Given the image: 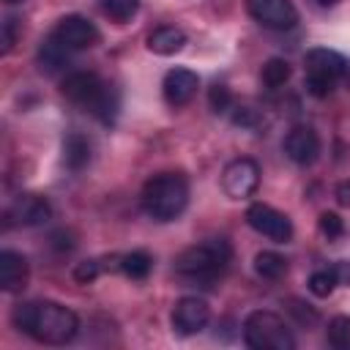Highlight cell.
<instances>
[{"mask_svg":"<svg viewBox=\"0 0 350 350\" xmlns=\"http://www.w3.org/2000/svg\"><path fill=\"white\" fill-rule=\"evenodd\" d=\"M246 221L254 232H260L262 238L273 241V243H290L293 241V221L287 213L276 211L273 205L265 202H252L246 208Z\"/></svg>","mask_w":350,"mask_h":350,"instance_id":"52a82bcc","label":"cell"},{"mask_svg":"<svg viewBox=\"0 0 350 350\" xmlns=\"http://www.w3.org/2000/svg\"><path fill=\"white\" fill-rule=\"evenodd\" d=\"M200 88V77L189 68H170L161 79V93H164V101L170 107H183L194 98Z\"/></svg>","mask_w":350,"mask_h":350,"instance_id":"5bb4252c","label":"cell"},{"mask_svg":"<svg viewBox=\"0 0 350 350\" xmlns=\"http://www.w3.org/2000/svg\"><path fill=\"white\" fill-rule=\"evenodd\" d=\"M230 115H232V123L235 126H243V129H257V123H260V115H257V109H252V107H232L230 109Z\"/></svg>","mask_w":350,"mask_h":350,"instance_id":"83f0119b","label":"cell"},{"mask_svg":"<svg viewBox=\"0 0 350 350\" xmlns=\"http://www.w3.org/2000/svg\"><path fill=\"white\" fill-rule=\"evenodd\" d=\"M27 282V260L19 252L3 249L0 252V290L19 293Z\"/></svg>","mask_w":350,"mask_h":350,"instance_id":"9a60e30c","label":"cell"},{"mask_svg":"<svg viewBox=\"0 0 350 350\" xmlns=\"http://www.w3.org/2000/svg\"><path fill=\"white\" fill-rule=\"evenodd\" d=\"M317 3H323V5H334V3H339V0H317Z\"/></svg>","mask_w":350,"mask_h":350,"instance_id":"1f68e13d","label":"cell"},{"mask_svg":"<svg viewBox=\"0 0 350 350\" xmlns=\"http://www.w3.org/2000/svg\"><path fill=\"white\" fill-rule=\"evenodd\" d=\"M246 11L254 22L271 30H290L298 25V8L293 0H246Z\"/></svg>","mask_w":350,"mask_h":350,"instance_id":"8fae6325","label":"cell"},{"mask_svg":"<svg viewBox=\"0 0 350 350\" xmlns=\"http://www.w3.org/2000/svg\"><path fill=\"white\" fill-rule=\"evenodd\" d=\"M334 194H336V202H339L342 208H350V180H342Z\"/></svg>","mask_w":350,"mask_h":350,"instance_id":"4dcf8cb0","label":"cell"},{"mask_svg":"<svg viewBox=\"0 0 350 350\" xmlns=\"http://www.w3.org/2000/svg\"><path fill=\"white\" fill-rule=\"evenodd\" d=\"M232 260V246L227 238H208L202 243H194L183 249L175 257V273L186 282L211 284L216 282Z\"/></svg>","mask_w":350,"mask_h":350,"instance_id":"277c9868","label":"cell"},{"mask_svg":"<svg viewBox=\"0 0 350 350\" xmlns=\"http://www.w3.org/2000/svg\"><path fill=\"white\" fill-rule=\"evenodd\" d=\"M306 284H309V293H312V295H317V298H328L339 282H336L334 268H320V271H314V273L309 276Z\"/></svg>","mask_w":350,"mask_h":350,"instance_id":"cb8c5ba5","label":"cell"},{"mask_svg":"<svg viewBox=\"0 0 350 350\" xmlns=\"http://www.w3.org/2000/svg\"><path fill=\"white\" fill-rule=\"evenodd\" d=\"M145 46L153 52V55H161V57H170V55H178L183 46H186V33L175 25H161L156 30L148 33L145 38Z\"/></svg>","mask_w":350,"mask_h":350,"instance_id":"2e32d148","label":"cell"},{"mask_svg":"<svg viewBox=\"0 0 350 350\" xmlns=\"http://www.w3.org/2000/svg\"><path fill=\"white\" fill-rule=\"evenodd\" d=\"M170 320H172V331H175L178 336H194V334H200V331L208 325V320H211V306H208L205 298L183 295V298L175 301Z\"/></svg>","mask_w":350,"mask_h":350,"instance_id":"30bf717a","label":"cell"},{"mask_svg":"<svg viewBox=\"0 0 350 350\" xmlns=\"http://www.w3.org/2000/svg\"><path fill=\"white\" fill-rule=\"evenodd\" d=\"M101 8L112 22L126 25L139 11V0H101Z\"/></svg>","mask_w":350,"mask_h":350,"instance_id":"603a6c76","label":"cell"},{"mask_svg":"<svg viewBox=\"0 0 350 350\" xmlns=\"http://www.w3.org/2000/svg\"><path fill=\"white\" fill-rule=\"evenodd\" d=\"M208 104H211V109H213L216 115H227V112L235 107L230 88H227V85H219V82L211 88V93H208Z\"/></svg>","mask_w":350,"mask_h":350,"instance_id":"484cf974","label":"cell"},{"mask_svg":"<svg viewBox=\"0 0 350 350\" xmlns=\"http://www.w3.org/2000/svg\"><path fill=\"white\" fill-rule=\"evenodd\" d=\"M5 3H22V0H5Z\"/></svg>","mask_w":350,"mask_h":350,"instance_id":"d6a6232c","label":"cell"},{"mask_svg":"<svg viewBox=\"0 0 350 350\" xmlns=\"http://www.w3.org/2000/svg\"><path fill=\"white\" fill-rule=\"evenodd\" d=\"M49 36L57 38V41H60L66 49H71V52L90 49V46H96L98 38H101L98 27H96L88 16H82V14H66V16H60Z\"/></svg>","mask_w":350,"mask_h":350,"instance_id":"ba28073f","label":"cell"},{"mask_svg":"<svg viewBox=\"0 0 350 350\" xmlns=\"http://www.w3.org/2000/svg\"><path fill=\"white\" fill-rule=\"evenodd\" d=\"M153 268V260L148 252L137 249V252H129V254H120V262H118V271L129 279H145Z\"/></svg>","mask_w":350,"mask_h":350,"instance_id":"ffe728a7","label":"cell"},{"mask_svg":"<svg viewBox=\"0 0 350 350\" xmlns=\"http://www.w3.org/2000/svg\"><path fill=\"white\" fill-rule=\"evenodd\" d=\"M142 211L153 221H175L189 205V180L183 172H159L145 180L139 194Z\"/></svg>","mask_w":350,"mask_h":350,"instance_id":"3957f363","label":"cell"},{"mask_svg":"<svg viewBox=\"0 0 350 350\" xmlns=\"http://www.w3.org/2000/svg\"><path fill=\"white\" fill-rule=\"evenodd\" d=\"M60 90H63V96L71 104L88 109L104 126L115 123L118 109H120V98H118V90L109 82H104L98 74H93V71H74V74H68L63 79Z\"/></svg>","mask_w":350,"mask_h":350,"instance_id":"7a4b0ae2","label":"cell"},{"mask_svg":"<svg viewBox=\"0 0 350 350\" xmlns=\"http://www.w3.org/2000/svg\"><path fill=\"white\" fill-rule=\"evenodd\" d=\"M90 161V142L79 134V131H71L66 139H63V164L74 172H79L85 164Z\"/></svg>","mask_w":350,"mask_h":350,"instance_id":"ac0fdd59","label":"cell"},{"mask_svg":"<svg viewBox=\"0 0 350 350\" xmlns=\"http://www.w3.org/2000/svg\"><path fill=\"white\" fill-rule=\"evenodd\" d=\"M68 57H71V49H66L57 38H52V36H46L44 41H41V46H38V66H41V71H46V74H57V71H63L66 66H68Z\"/></svg>","mask_w":350,"mask_h":350,"instance_id":"e0dca14e","label":"cell"},{"mask_svg":"<svg viewBox=\"0 0 350 350\" xmlns=\"http://www.w3.org/2000/svg\"><path fill=\"white\" fill-rule=\"evenodd\" d=\"M325 339L336 350H350V317H345V314L331 317V323L325 328Z\"/></svg>","mask_w":350,"mask_h":350,"instance_id":"7402d4cb","label":"cell"},{"mask_svg":"<svg viewBox=\"0 0 350 350\" xmlns=\"http://www.w3.org/2000/svg\"><path fill=\"white\" fill-rule=\"evenodd\" d=\"M14 325L41 345H66L79 331V317L74 309L57 301H25L11 312Z\"/></svg>","mask_w":350,"mask_h":350,"instance_id":"6da1fadb","label":"cell"},{"mask_svg":"<svg viewBox=\"0 0 350 350\" xmlns=\"http://www.w3.org/2000/svg\"><path fill=\"white\" fill-rule=\"evenodd\" d=\"M260 186V164L254 159H232L221 172V189L230 200H249Z\"/></svg>","mask_w":350,"mask_h":350,"instance_id":"9c48e42d","label":"cell"},{"mask_svg":"<svg viewBox=\"0 0 350 350\" xmlns=\"http://www.w3.org/2000/svg\"><path fill=\"white\" fill-rule=\"evenodd\" d=\"M304 63H306L304 88H306V93L314 96V98H325V96L336 88V82H339L342 77H347V71H350V63H347L339 52H334V49H328V46H314V49H309L306 57H304Z\"/></svg>","mask_w":350,"mask_h":350,"instance_id":"8992f818","label":"cell"},{"mask_svg":"<svg viewBox=\"0 0 350 350\" xmlns=\"http://www.w3.org/2000/svg\"><path fill=\"white\" fill-rule=\"evenodd\" d=\"M331 268H334L339 284H350V260H339V262H334Z\"/></svg>","mask_w":350,"mask_h":350,"instance_id":"f1b7e54d","label":"cell"},{"mask_svg":"<svg viewBox=\"0 0 350 350\" xmlns=\"http://www.w3.org/2000/svg\"><path fill=\"white\" fill-rule=\"evenodd\" d=\"M14 27H16V19L8 16V19L3 22V44H5V52L14 46Z\"/></svg>","mask_w":350,"mask_h":350,"instance_id":"f546056e","label":"cell"},{"mask_svg":"<svg viewBox=\"0 0 350 350\" xmlns=\"http://www.w3.org/2000/svg\"><path fill=\"white\" fill-rule=\"evenodd\" d=\"M260 77H262V85H265V88L276 90V88H282V85L290 79V63L282 60V57H271V60H265Z\"/></svg>","mask_w":350,"mask_h":350,"instance_id":"44dd1931","label":"cell"},{"mask_svg":"<svg viewBox=\"0 0 350 350\" xmlns=\"http://www.w3.org/2000/svg\"><path fill=\"white\" fill-rule=\"evenodd\" d=\"M101 271H104L101 260H82V262H77V268H74V279L82 282V284H88V282H93Z\"/></svg>","mask_w":350,"mask_h":350,"instance_id":"4316f807","label":"cell"},{"mask_svg":"<svg viewBox=\"0 0 350 350\" xmlns=\"http://www.w3.org/2000/svg\"><path fill=\"white\" fill-rule=\"evenodd\" d=\"M347 74H350V71H347Z\"/></svg>","mask_w":350,"mask_h":350,"instance_id":"836d02e7","label":"cell"},{"mask_svg":"<svg viewBox=\"0 0 350 350\" xmlns=\"http://www.w3.org/2000/svg\"><path fill=\"white\" fill-rule=\"evenodd\" d=\"M254 271H257V276H262L268 282H276V279H282L287 273V260L279 252L265 249V252L254 254Z\"/></svg>","mask_w":350,"mask_h":350,"instance_id":"d6986e66","label":"cell"},{"mask_svg":"<svg viewBox=\"0 0 350 350\" xmlns=\"http://www.w3.org/2000/svg\"><path fill=\"white\" fill-rule=\"evenodd\" d=\"M243 342L252 350H295V336L287 323L271 309H254L243 320Z\"/></svg>","mask_w":350,"mask_h":350,"instance_id":"5b68a950","label":"cell"},{"mask_svg":"<svg viewBox=\"0 0 350 350\" xmlns=\"http://www.w3.org/2000/svg\"><path fill=\"white\" fill-rule=\"evenodd\" d=\"M317 230H320V235H323L325 241H336V238L345 232V221H342L339 213H334V211H323L320 219H317Z\"/></svg>","mask_w":350,"mask_h":350,"instance_id":"d4e9b609","label":"cell"},{"mask_svg":"<svg viewBox=\"0 0 350 350\" xmlns=\"http://www.w3.org/2000/svg\"><path fill=\"white\" fill-rule=\"evenodd\" d=\"M282 150L284 156L298 164V167H309L317 161L320 156V137L312 126H293L287 134H284V142H282Z\"/></svg>","mask_w":350,"mask_h":350,"instance_id":"7c38bea8","label":"cell"},{"mask_svg":"<svg viewBox=\"0 0 350 350\" xmlns=\"http://www.w3.org/2000/svg\"><path fill=\"white\" fill-rule=\"evenodd\" d=\"M5 219L8 224H16V227H41L52 219V205L41 194H19L8 205Z\"/></svg>","mask_w":350,"mask_h":350,"instance_id":"4fadbf2b","label":"cell"}]
</instances>
